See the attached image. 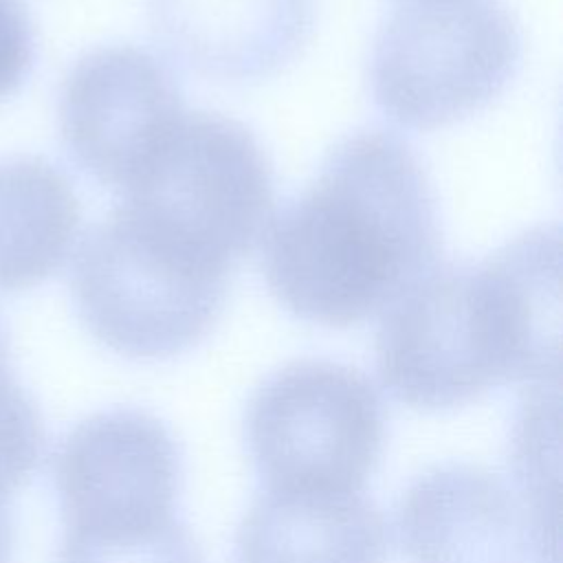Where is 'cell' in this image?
I'll list each match as a JSON object with an SVG mask.
<instances>
[{
	"label": "cell",
	"instance_id": "obj_3",
	"mask_svg": "<svg viewBox=\"0 0 563 563\" xmlns=\"http://www.w3.org/2000/svg\"><path fill=\"white\" fill-rule=\"evenodd\" d=\"M229 271L121 200L79 242L70 290L99 343L128 358H169L211 332Z\"/></svg>",
	"mask_w": 563,
	"mask_h": 563
},
{
	"label": "cell",
	"instance_id": "obj_16",
	"mask_svg": "<svg viewBox=\"0 0 563 563\" xmlns=\"http://www.w3.org/2000/svg\"><path fill=\"white\" fill-rule=\"evenodd\" d=\"M13 556V526L4 501H0V563H11Z\"/></svg>",
	"mask_w": 563,
	"mask_h": 563
},
{
	"label": "cell",
	"instance_id": "obj_15",
	"mask_svg": "<svg viewBox=\"0 0 563 563\" xmlns=\"http://www.w3.org/2000/svg\"><path fill=\"white\" fill-rule=\"evenodd\" d=\"M35 62V33L22 0H0V99L13 95Z\"/></svg>",
	"mask_w": 563,
	"mask_h": 563
},
{
	"label": "cell",
	"instance_id": "obj_13",
	"mask_svg": "<svg viewBox=\"0 0 563 563\" xmlns=\"http://www.w3.org/2000/svg\"><path fill=\"white\" fill-rule=\"evenodd\" d=\"M55 563H205L187 523L172 517L152 526L64 530Z\"/></svg>",
	"mask_w": 563,
	"mask_h": 563
},
{
	"label": "cell",
	"instance_id": "obj_4",
	"mask_svg": "<svg viewBox=\"0 0 563 563\" xmlns=\"http://www.w3.org/2000/svg\"><path fill=\"white\" fill-rule=\"evenodd\" d=\"M521 62V35L497 0H405L374 40L369 86L396 125L433 130L490 103Z\"/></svg>",
	"mask_w": 563,
	"mask_h": 563
},
{
	"label": "cell",
	"instance_id": "obj_12",
	"mask_svg": "<svg viewBox=\"0 0 563 563\" xmlns=\"http://www.w3.org/2000/svg\"><path fill=\"white\" fill-rule=\"evenodd\" d=\"M81 220L62 169L40 156L0 161V290H29L68 260Z\"/></svg>",
	"mask_w": 563,
	"mask_h": 563
},
{
	"label": "cell",
	"instance_id": "obj_1",
	"mask_svg": "<svg viewBox=\"0 0 563 563\" xmlns=\"http://www.w3.org/2000/svg\"><path fill=\"white\" fill-rule=\"evenodd\" d=\"M442 235L427 174L394 132L341 141L264 233V275L295 317L356 325L438 264Z\"/></svg>",
	"mask_w": 563,
	"mask_h": 563
},
{
	"label": "cell",
	"instance_id": "obj_8",
	"mask_svg": "<svg viewBox=\"0 0 563 563\" xmlns=\"http://www.w3.org/2000/svg\"><path fill=\"white\" fill-rule=\"evenodd\" d=\"M64 530H114L176 517L183 455L152 413L114 407L75 424L53 455Z\"/></svg>",
	"mask_w": 563,
	"mask_h": 563
},
{
	"label": "cell",
	"instance_id": "obj_14",
	"mask_svg": "<svg viewBox=\"0 0 563 563\" xmlns=\"http://www.w3.org/2000/svg\"><path fill=\"white\" fill-rule=\"evenodd\" d=\"M44 444L42 416L11 367L9 339L0 319V501L31 479Z\"/></svg>",
	"mask_w": 563,
	"mask_h": 563
},
{
	"label": "cell",
	"instance_id": "obj_5",
	"mask_svg": "<svg viewBox=\"0 0 563 563\" xmlns=\"http://www.w3.org/2000/svg\"><path fill=\"white\" fill-rule=\"evenodd\" d=\"M244 440L266 488L361 490L385 442L372 380L334 361H297L251 396Z\"/></svg>",
	"mask_w": 563,
	"mask_h": 563
},
{
	"label": "cell",
	"instance_id": "obj_10",
	"mask_svg": "<svg viewBox=\"0 0 563 563\" xmlns=\"http://www.w3.org/2000/svg\"><path fill=\"white\" fill-rule=\"evenodd\" d=\"M167 53L222 81L268 77L286 66L312 29V0H147Z\"/></svg>",
	"mask_w": 563,
	"mask_h": 563
},
{
	"label": "cell",
	"instance_id": "obj_11",
	"mask_svg": "<svg viewBox=\"0 0 563 563\" xmlns=\"http://www.w3.org/2000/svg\"><path fill=\"white\" fill-rule=\"evenodd\" d=\"M383 510L361 490L266 488L242 517L233 563H385Z\"/></svg>",
	"mask_w": 563,
	"mask_h": 563
},
{
	"label": "cell",
	"instance_id": "obj_7",
	"mask_svg": "<svg viewBox=\"0 0 563 563\" xmlns=\"http://www.w3.org/2000/svg\"><path fill=\"white\" fill-rule=\"evenodd\" d=\"M183 114L174 75L136 46H101L79 57L62 84L57 106L68 156L123 196Z\"/></svg>",
	"mask_w": 563,
	"mask_h": 563
},
{
	"label": "cell",
	"instance_id": "obj_9",
	"mask_svg": "<svg viewBox=\"0 0 563 563\" xmlns=\"http://www.w3.org/2000/svg\"><path fill=\"white\" fill-rule=\"evenodd\" d=\"M554 528L499 473L464 462L420 473L396 508L407 563H556Z\"/></svg>",
	"mask_w": 563,
	"mask_h": 563
},
{
	"label": "cell",
	"instance_id": "obj_2",
	"mask_svg": "<svg viewBox=\"0 0 563 563\" xmlns=\"http://www.w3.org/2000/svg\"><path fill=\"white\" fill-rule=\"evenodd\" d=\"M559 231L530 229L477 264H435L387 308L376 372L402 405L462 407L559 376Z\"/></svg>",
	"mask_w": 563,
	"mask_h": 563
},
{
	"label": "cell",
	"instance_id": "obj_6",
	"mask_svg": "<svg viewBox=\"0 0 563 563\" xmlns=\"http://www.w3.org/2000/svg\"><path fill=\"white\" fill-rule=\"evenodd\" d=\"M123 202L231 268L271 224L273 169L240 121L185 112Z\"/></svg>",
	"mask_w": 563,
	"mask_h": 563
}]
</instances>
